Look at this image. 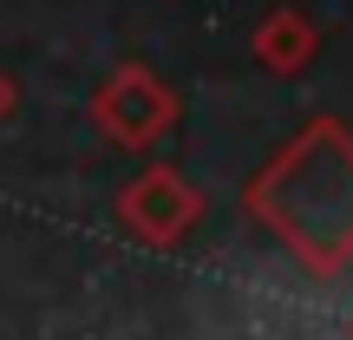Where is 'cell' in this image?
Masks as SVG:
<instances>
[{"mask_svg":"<svg viewBox=\"0 0 353 340\" xmlns=\"http://www.w3.org/2000/svg\"><path fill=\"white\" fill-rule=\"evenodd\" d=\"M249 216L268 223L314 275L353 262V138L321 118L249 183Z\"/></svg>","mask_w":353,"mask_h":340,"instance_id":"6da1fadb","label":"cell"},{"mask_svg":"<svg viewBox=\"0 0 353 340\" xmlns=\"http://www.w3.org/2000/svg\"><path fill=\"white\" fill-rule=\"evenodd\" d=\"M196 190L183 183L176 170H144L138 183L118 197V216H125V229L138 242H157V249H170V242H183V229L196 223Z\"/></svg>","mask_w":353,"mask_h":340,"instance_id":"7a4b0ae2","label":"cell"},{"mask_svg":"<svg viewBox=\"0 0 353 340\" xmlns=\"http://www.w3.org/2000/svg\"><path fill=\"white\" fill-rule=\"evenodd\" d=\"M99 125L112 131L118 144H151L157 131L170 125V92L157 86L151 72L125 66V72H118L112 86L99 92Z\"/></svg>","mask_w":353,"mask_h":340,"instance_id":"3957f363","label":"cell"},{"mask_svg":"<svg viewBox=\"0 0 353 340\" xmlns=\"http://www.w3.org/2000/svg\"><path fill=\"white\" fill-rule=\"evenodd\" d=\"M262 46H268V52H275V59H281V72H294V59H301V46H307V33H301V26H294V20H281L275 33L262 39Z\"/></svg>","mask_w":353,"mask_h":340,"instance_id":"277c9868","label":"cell"},{"mask_svg":"<svg viewBox=\"0 0 353 340\" xmlns=\"http://www.w3.org/2000/svg\"><path fill=\"white\" fill-rule=\"evenodd\" d=\"M7 105H13V86H7V72H0V118H7Z\"/></svg>","mask_w":353,"mask_h":340,"instance_id":"5b68a950","label":"cell"}]
</instances>
